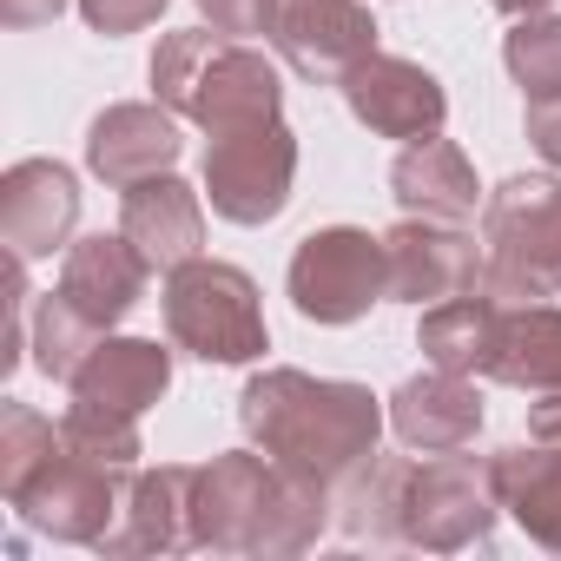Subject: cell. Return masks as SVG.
<instances>
[{
	"instance_id": "cell-1",
	"label": "cell",
	"mask_w": 561,
	"mask_h": 561,
	"mask_svg": "<svg viewBox=\"0 0 561 561\" xmlns=\"http://www.w3.org/2000/svg\"><path fill=\"white\" fill-rule=\"evenodd\" d=\"M238 423L244 436L285 469H305L318 482H344L357 462L377 456L383 443V403L364 383L344 377H311V370H257L238 397Z\"/></svg>"
},
{
	"instance_id": "cell-2",
	"label": "cell",
	"mask_w": 561,
	"mask_h": 561,
	"mask_svg": "<svg viewBox=\"0 0 561 561\" xmlns=\"http://www.w3.org/2000/svg\"><path fill=\"white\" fill-rule=\"evenodd\" d=\"M337 515V489L251 449H225L192 482V548L211 554H305Z\"/></svg>"
},
{
	"instance_id": "cell-3",
	"label": "cell",
	"mask_w": 561,
	"mask_h": 561,
	"mask_svg": "<svg viewBox=\"0 0 561 561\" xmlns=\"http://www.w3.org/2000/svg\"><path fill=\"white\" fill-rule=\"evenodd\" d=\"M152 93L172 113L198 119L205 133H238V126L285 113V80H277V67L257 47H244L231 34H211V27H185V34L159 41Z\"/></svg>"
},
{
	"instance_id": "cell-4",
	"label": "cell",
	"mask_w": 561,
	"mask_h": 561,
	"mask_svg": "<svg viewBox=\"0 0 561 561\" xmlns=\"http://www.w3.org/2000/svg\"><path fill=\"white\" fill-rule=\"evenodd\" d=\"M482 244H489V277L482 291L502 305L528 298H561V179L522 172L482 198Z\"/></svg>"
},
{
	"instance_id": "cell-5",
	"label": "cell",
	"mask_w": 561,
	"mask_h": 561,
	"mask_svg": "<svg viewBox=\"0 0 561 561\" xmlns=\"http://www.w3.org/2000/svg\"><path fill=\"white\" fill-rule=\"evenodd\" d=\"M165 337L198 364H257L271 351V331L251 271L218 257H192L165 271Z\"/></svg>"
},
{
	"instance_id": "cell-6",
	"label": "cell",
	"mask_w": 561,
	"mask_h": 561,
	"mask_svg": "<svg viewBox=\"0 0 561 561\" xmlns=\"http://www.w3.org/2000/svg\"><path fill=\"white\" fill-rule=\"evenodd\" d=\"M285 291L305 324H357L370 318V305L390 298V251L364 225H324L291 251Z\"/></svg>"
},
{
	"instance_id": "cell-7",
	"label": "cell",
	"mask_w": 561,
	"mask_h": 561,
	"mask_svg": "<svg viewBox=\"0 0 561 561\" xmlns=\"http://www.w3.org/2000/svg\"><path fill=\"white\" fill-rule=\"evenodd\" d=\"M495 515H502V495H495L489 462L449 449V456L410 469V489H403V548H423V554L489 548Z\"/></svg>"
},
{
	"instance_id": "cell-8",
	"label": "cell",
	"mask_w": 561,
	"mask_h": 561,
	"mask_svg": "<svg viewBox=\"0 0 561 561\" xmlns=\"http://www.w3.org/2000/svg\"><path fill=\"white\" fill-rule=\"evenodd\" d=\"M298 185V139L285 119H257L238 133H211L205 146V198L225 225H271Z\"/></svg>"
},
{
	"instance_id": "cell-9",
	"label": "cell",
	"mask_w": 561,
	"mask_h": 561,
	"mask_svg": "<svg viewBox=\"0 0 561 561\" xmlns=\"http://www.w3.org/2000/svg\"><path fill=\"white\" fill-rule=\"evenodd\" d=\"M126 489H133V476H119V469H106V462H93V456H80V449H54V462L8 502L34 535H54V541H80V548H100V535L119 522V508H126Z\"/></svg>"
},
{
	"instance_id": "cell-10",
	"label": "cell",
	"mask_w": 561,
	"mask_h": 561,
	"mask_svg": "<svg viewBox=\"0 0 561 561\" xmlns=\"http://www.w3.org/2000/svg\"><path fill=\"white\" fill-rule=\"evenodd\" d=\"M271 47L298 80L344 87V73L377 54V21L364 0H271Z\"/></svg>"
},
{
	"instance_id": "cell-11",
	"label": "cell",
	"mask_w": 561,
	"mask_h": 561,
	"mask_svg": "<svg viewBox=\"0 0 561 561\" xmlns=\"http://www.w3.org/2000/svg\"><path fill=\"white\" fill-rule=\"evenodd\" d=\"M383 251H390V298L403 305H443V298L482 291V277H489V244H476L449 218L403 211V225L383 231Z\"/></svg>"
},
{
	"instance_id": "cell-12",
	"label": "cell",
	"mask_w": 561,
	"mask_h": 561,
	"mask_svg": "<svg viewBox=\"0 0 561 561\" xmlns=\"http://www.w3.org/2000/svg\"><path fill=\"white\" fill-rule=\"evenodd\" d=\"M344 106L357 113V126H370L377 139H430L449 119V93L423 60L403 54H370L344 73Z\"/></svg>"
},
{
	"instance_id": "cell-13",
	"label": "cell",
	"mask_w": 561,
	"mask_h": 561,
	"mask_svg": "<svg viewBox=\"0 0 561 561\" xmlns=\"http://www.w3.org/2000/svg\"><path fill=\"white\" fill-rule=\"evenodd\" d=\"M80 225V185L60 159H21L0 179V238L14 257H54L73 244Z\"/></svg>"
},
{
	"instance_id": "cell-14",
	"label": "cell",
	"mask_w": 561,
	"mask_h": 561,
	"mask_svg": "<svg viewBox=\"0 0 561 561\" xmlns=\"http://www.w3.org/2000/svg\"><path fill=\"white\" fill-rule=\"evenodd\" d=\"M80 416H106V423H139L165 390H172V351L152 337H100L93 357L80 364V377L67 383Z\"/></svg>"
},
{
	"instance_id": "cell-15",
	"label": "cell",
	"mask_w": 561,
	"mask_h": 561,
	"mask_svg": "<svg viewBox=\"0 0 561 561\" xmlns=\"http://www.w3.org/2000/svg\"><path fill=\"white\" fill-rule=\"evenodd\" d=\"M179 152H185V139H179V113L165 100H152V106L146 100H126V106H106L87 126V165L113 192H133L139 179L172 172Z\"/></svg>"
},
{
	"instance_id": "cell-16",
	"label": "cell",
	"mask_w": 561,
	"mask_h": 561,
	"mask_svg": "<svg viewBox=\"0 0 561 561\" xmlns=\"http://www.w3.org/2000/svg\"><path fill=\"white\" fill-rule=\"evenodd\" d=\"M146 277H152V264H146V251H139L126 231H93V238L67 244V264H60V285H54V291H60L87 324L113 331L119 318L139 311Z\"/></svg>"
},
{
	"instance_id": "cell-17",
	"label": "cell",
	"mask_w": 561,
	"mask_h": 561,
	"mask_svg": "<svg viewBox=\"0 0 561 561\" xmlns=\"http://www.w3.org/2000/svg\"><path fill=\"white\" fill-rule=\"evenodd\" d=\"M192 482H198V469H185V462L139 469L119 522L100 535V554H179V548H192Z\"/></svg>"
},
{
	"instance_id": "cell-18",
	"label": "cell",
	"mask_w": 561,
	"mask_h": 561,
	"mask_svg": "<svg viewBox=\"0 0 561 561\" xmlns=\"http://www.w3.org/2000/svg\"><path fill=\"white\" fill-rule=\"evenodd\" d=\"M390 430L410 449H423V456L469 449L482 436V390H476V377H456V370L430 364V377H410L390 397Z\"/></svg>"
},
{
	"instance_id": "cell-19",
	"label": "cell",
	"mask_w": 561,
	"mask_h": 561,
	"mask_svg": "<svg viewBox=\"0 0 561 561\" xmlns=\"http://www.w3.org/2000/svg\"><path fill=\"white\" fill-rule=\"evenodd\" d=\"M119 231L146 251L152 271H179V264H192L198 244H205V205H198V192H192L185 179L159 172V179H139V185L126 192Z\"/></svg>"
},
{
	"instance_id": "cell-20",
	"label": "cell",
	"mask_w": 561,
	"mask_h": 561,
	"mask_svg": "<svg viewBox=\"0 0 561 561\" xmlns=\"http://www.w3.org/2000/svg\"><path fill=\"white\" fill-rule=\"evenodd\" d=\"M390 192H397V205H403L410 218H449V225L476 218V205H482V185H476L469 152H462L456 139H443V133L410 139V146L397 152Z\"/></svg>"
},
{
	"instance_id": "cell-21",
	"label": "cell",
	"mask_w": 561,
	"mask_h": 561,
	"mask_svg": "<svg viewBox=\"0 0 561 561\" xmlns=\"http://www.w3.org/2000/svg\"><path fill=\"white\" fill-rule=\"evenodd\" d=\"M502 515L522 522V535L548 554H561V443H508L489 456Z\"/></svg>"
},
{
	"instance_id": "cell-22",
	"label": "cell",
	"mask_w": 561,
	"mask_h": 561,
	"mask_svg": "<svg viewBox=\"0 0 561 561\" xmlns=\"http://www.w3.org/2000/svg\"><path fill=\"white\" fill-rule=\"evenodd\" d=\"M502 311H508V305H502L495 291H462V298L423 305L416 351H423L436 370L489 377V370H495V344H502Z\"/></svg>"
},
{
	"instance_id": "cell-23",
	"label": "cell",
	"mask_w": 561,
	"mask_h": 561,
	"mask_svg": "<svg viewBox=\"0 0 561 561\" xmlns=\"http://www.w3.org/2000/svg\"><path fill=\"white\" fill-rule=\"evenodd\" d=\"M410 456H370L337 482V528L344 541L370 548H403V489H410Z\"/></svg>"
},
{
	"instance_id": "cell-24",
	"label": "cell",
	"mask_w": 561,
	"mask_h": 561,
	"mask_svg": "<svg viewBox=\"0 0 561 561\" xmlns=\"http://www.w3.org/2000/svg\"><path fill=\"white\" fill-rule=\"evenodd\" d=\"M495 383L508 390H528V397H548L561 390V305L548 298H528V305H508L502 311V344H495Z\"/></svg>"
},
{
	"instance_id": "cell-25",
	"label": "cell",
	"mask_w": 561,
	"mask_h": 561,
	"mask_svg": "<svg viewBox=\"0 0 561 561\" xmlns=\"http://www.w3.org/2000/svg\"><path fill=\"white\" fill-rule=\"evenodd\" d=\"M106 331L100 324H87L60 291H47L41 305H34V364H41V377H54V383H73L80 377V364L93 357V344H100Z\"/></svg>"
},
{
	"instance_id": "cell-26",
	"label": "cell",
	"mask_w": 561,
	"mask_h": 561,
	"mask_svg": "<svg viewBox=\"0 0 561 561\" xmlns=\"http://www.w3.org/2000/svg\"><path fill=\"white\" fill-rule=\"evenodd\" d=\"M54 449H60V430L34 410V403H0V495H21L47 462H54Z\"/></svg>"
},
{
	"instance_id": "cell-27",
	"label": "cell",
	"mask_w": 561,
	"mask_h": 561,
	"mask_svg": "<svg viewBox=\"0 0 561 561\" xmlns=\"http://www.w3.org/2000/svg\"><path fill=\"white\" fill-rule=\"evenodd\" d=\"M502 67L522 93L561 87V14H522L502 34Z\"/></svg>"
},
{
	"instance_id": "cell-28",
	"label": "cell",
	"mask_w": 561,
	"mask_h": 561,
	"mask_svg": "<svg viewBox=\"0 0 561 561\" xmlns=\"http://www.w3.org/2000/svg\"><path fill=\"white\" fill-rule=\"evenodd\" d=\"M165 8H172V0H80L87 27H93V34H106V41H119V34H139V27H152V21H159Z\"/></svg>"
},
{
	"instance_id": "cell-29",
	"label": "cell",
	"mask_w": 561,
	"mask_h": 561,
	"mask_svg": "<svg viewBox=\"0 0 561 561\" xmlns=\"http://www.w3.org/2000/svg\"><path fill=\"white\" fill-rule=\"evenodd\" d=\"M198 14L211 34H231V41L271 34V0H198Z\"/></svg>"
},
{
	"instance_id": "cell-30",
	"label": "cell",
	"mask_w": 561,
	"mask_h": 561,
	"mask_svg": "<svg viewBox=\"0 0 561 561\" xmlns=\"http://www.w3.org/2000/svg\"><path fill=\"white\" fill-rule=\"evenodd\" d=\"M522 126H528V146H535L548 165H561V87H541V93H528V113H522Z\"/></svg>"
},
{
	"instance_id": "cell-31",
	"label": "cell",
	"mask_w": 561,
	"mask_h": 561,
	"mask_svg": "<svg viewBox=\"0 0 561 561\" xmlns=\"http://www.w3.org/2000/svg\"><path fill=\"white\" fill-rule=\"evenodd\" d=\"M73 8V0H0V21L8 27H47Z\"/></svg>"
},
{
	"instance_id": "cell-32",
	"label": "cell",
	"mask_w": 561,
	"mask_h": 561,
	"mask_svg": "<svg viewBox=\"0 0 561 561\" xmlns=\"http://www.w3.org/2000/svg\"><path fill=\"white\" fill-rule=\"evenodd\" d=\"M528 436H535V443H561V390L528 397Z\"/></svg>"
},
{
	"instance_id": "cell-33",
	"label": "cell",
	"mask_w": 561,
	"mask_h": 561,
	"mask_svg": "<svg viewBox=\"0 0 561 561\" xmlns=\"http://www.w3.org/2000/svg\"><path fill=\"white\" fill-rule=\"evenodd\" d=\"M489 8H495V14H508V21H522V14H548L554 0H489Z\"/></svg>"
}]
</instances>
